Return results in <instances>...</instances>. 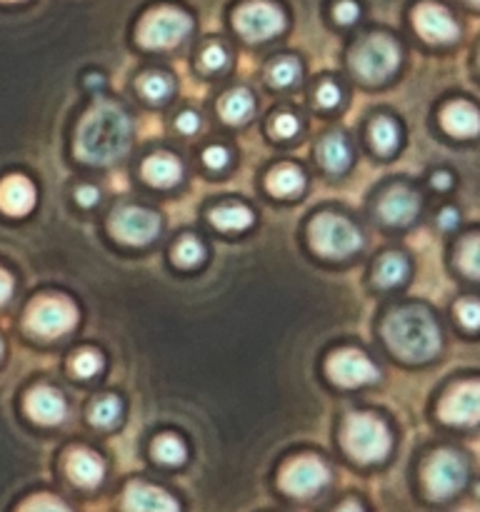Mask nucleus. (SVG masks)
<instances>
[{
	"mask_svg": "<svg viewBox=\"0 0 480 512\" xmlns=\"http://www.w3.org/2000/svg\"><path fill=\"white\" fill-rule=\"evenodd\" d=\"M203 160H205V165H208L210 170H220V168H225V165H228V150L220 148V145H213V148L205 150Z\"/></svg>",
	"mask_w": 480,
	"mask_h": 512,
	"instance_id": "ea45409f",
	"label": "nucleus"
},
{
	"mask_svg": "<svg viewBox=\"0 0 480 512\" xmlns=\"http://www.w3.org/2000/svg\"><path fill=\"white\" fill-rule=\"evenodd\" d=\"M115 238L128 245H145L155 240L160 233V218L153 210L145 208H123L110 220Z\"/></svg>",
	"mask_w": 480,
	"mask_h": 512,
	"instance_id": "9b49d317",
	"label": "nucleus"
},
{
	"mask_svg": "<svg viewBox=\"0 0 480 512\" xmlns=\"http://www.w3.org/2000/svg\"><path fill=\"white\" fill-rule=\"evenodd\" d=\"M78 155L88 163L105 165L123 158L130 148V120L115 103H98L78 128Z\"/></svg>",
	"mask_w": 480,
	"mask_h": 512,
	"instance_id": "f257e3e1",
	"label": "nucleus"
},
{
	"mask_svg": "<svg viewBox=\"0 0 480 512\" xmlns=\"http://www.w3.org/2000/svg\"><path fill=\"white\" fill-rule=\"evenodd\" d=\"M315 98H318V105H323V108H335V105L340 103L338 85H335V83H323L318 88V95H315Z\"/></svg>",
	"mask_w": 480,
	"mask_h": 512,
	"instance_id": "58836bf2",
	"label": "nucleus"
},
{
	"mask_svg": "<svg viewBox=\"0 0 480 512\" xmlns=\"http://www.w3.org/2000/svg\"><path fill=\"white\" fill-rule=\"evenodd\" d=\"M460 268L473 278H480V235L468 238L460 248Z\"/></svg>",
	"mask_w": 480,
	"mask_h": 512,
	"instance_id": "2f4dec72",
	"label": "nucleus"
},
{
	"mask_svg": "<svg viewBox=\"0 0 480 512\" xmlns=\"http://www.w3.org/2000/svg\"><path fill=\"white\" fill-rule=\"evenodd\" d=\"M20 512H70V510L53 498H33L30 503H25V508Z\"/></svg>",
	"mask_w": 480,
	"mask_h": 512,
	"instance_id": "e433bc0d",
	"label": "nucleus"
},
{
	"mask_svg": "<svg viewBox=\"0 0 480 512\" xmlns=\"http://www.w3.org/2000/svg\"><path fill=\"white\" fill-rule=\"evenodd\" d=\"M175 125H178V130H183L185 135H193L195 130L200 128V118L195 113H183Z\"/></svg>",
	"mask_w": 480,
	"mask_h": 512,
	"instance_id": "79ce46f5",
	"label": "nucleus"
},
{
	"mask_svg": "<svg viewBox=\"0 0 480 512\" xmlns=\"http://www.w3.org/2000/svg\"><path fill=\"white\" fill-rule=\"evenodd\" d=\"M253 108V95H250L248 90H233V93L225 95L223 103H220V113H223V118L233 125L245 123V120L253 115Z\"/></svg>",
	"mask_w": 480,
	"mask_h": 512,
	"instance_id": "b1692460",
	"label": "nucleus"
},
{
	"mask_svg": "<svg viewBox=\"0 0 480 512\" xmlns=\"http://www.w3.org/2000/svg\"><path fill=\"white\" fill-rule=\"evenodd\" d=\"M440 123L455 138H470V135L480 133V113L470 103H463V100L445 105Z\"/></svg>",
	"mask_w": 480,
	"mask_h": 512,
	"instance_id": "a211bd4d",
	"label": "nucleus"
},
{
	"mask_svg": "<svg viewBox=\"0 0 480 512\" xmlns=\"http://www.w3.org/2000/svg\"><path fill=\"white\" fill-rule=\"evenodd\" d=\"M298 128H300V123L293 118V115H288V113L278 115V118H275V123H273V130H275V135H278V138H293V135L298 133Z\"/></svg>",
	"mask_w": 480,
	"mask_h": 512,
	"instance_id": "4c0bfd02",
	"label": "nucleus"
},
{
	"mask_svg": "<svg viewBox=\"0 0 480 512\" xmlns=\"http://www.w3.org/2000/svg\"><path fill=\"white\" fill-rule=\"evenodd\" d=\"M320 160L330 173H343L350 165V145L343 135H328L320 145Z\"/></svg>",
	"mask_w": 480,
	"mask_h": 512,
	"instance_id": "5701e85b",
	"label": "nucleus"
},
{
	"mask_svg": "<svg viewBox=\"0 0 480 512\" xmlns=\"http://www.w3.org/2000/svg\"><path fill=\"white\" fill-rule=\"evenodd\" d=\"M200 60H203V65L208 70H220L228 65V53H225V48H220V45H208V48L203 50V55H200Z\"/></svg>",
	"mask_w": 480,
	"mask_h": 512,
	"instance_id": "c9c22d12",
	"label": "nucleus"
},
{
	"mask_svg": "<svg viewBox=\"0 0 480 512\" xmlns=\"http://www.w3.org/2000/svg\"><path fill=\"white\" fill-rule=\"evenodd\" d=\"M328 375L338 385L358 388V385L378 380V368L365 355L355 353V350H343V353H335L328 360Z\"/></svg>",
	"mask_w": 480,
	"mask_h": 512,
	"instance_id": "ddd939ff",
	"label": "nucleus"
},
{
	"mask_svg": "<svg viewBox=\"0 0 480 512\" xmlns=\"http://www.w3.org/2000/svg\"><path fill=\"white\" fill-rule=\"evenodd\" d=\"M440 418L450 425L480 423V380L463 383L450 390L440 403Z\"/></svg>",
	"mask_w": 480,
	"mask_h": 512,
	"instance_id": "f8f14e48",
	"label": "nucleus"
},
{
	"mask_svg": "<svg viewBox=\"0 0 480 512\" xmlns=\"http://www.w3.org/2000/svg\"><path fill=\"white\" fill-rule=\"evenodd\" d=\"M310 243L320 255L328 258H345L363 245L358 228L350 220L338 215H318L310 223Z\"/></svg>",
	"mask_w": 480,
	"mask_h": 512,
	"instance_id": "20e7f679",
	"label": "nucleus"
},
{
	"mask_svg": "<svg viewBox=\"0 0 480 512\" xmlns=\"http://www.w3.org/2000/svg\"><path fill=\"white\" fill-rule=\"evenodd\" d=\"M298 75H300L298 63H295L293 58H285V60H278V63L270 68V83L278 85V88H285V85H293Z\"/></svg>",
	"mask_w": 480,
	"mask_h": 512,
	"instance_id": "473e14b6",
	"label": "nucleus"
},
{
	"mask_svg": "<svg viewBox=\"0 0 480 512\" xmlns=\"http://www.w3.org/2000/svg\"><path fill=\"white\" fill-rule=\"evenodd\" d=\"M120 418V400L118 398H103L90 408V423L95 428H113Z\"/></svg>",
	"mask_w": 480,
	"mask_h": 512,
	"instance_id": "c85d7f7f",
	"label": "nucleus"
},
{
	"mask_svg": "<svg viewBox=\"0 0 480 512\" xmlns=\"http://www.w3.org/2000/svg\"><path fill=\"white\" fill-rule=\"evenodd\" d=\"M180 175H183V165L168 153H158L143 163V178L155 188H170L178 183Z\"/></svg>",
	"mask_w": 480,
	"mask_h": 512,
	"instance_id": "412c9836",
	"label": "nucleus"
},
{
	"mask_svg": "<svg viewBox=\"0 0 480 512\" xmlns=\"http://www.w3.org/2000/svg\"><path fill=\"white\" fill-rule=\"evenodd\" d=\"M420 200L413 190H390L383 200H380V215H383L385 223L390 225H405L418 215Z\"/></svg>",
	"mask_w": 480,
	"mask_h": 512,
	"instance_id": "6ab92c4d",
	"label": "nucleus"
},
{
	"mask_svg": "<svg viewBox=\"0 0 480 512\" xmlns=\"http://www.w3.org/2000/svg\"><path fill=\"white\" fill-rule=\"evenodd\" d=\"M370 138L378 153H393L398 148V125L390 118H378L370 128Z\"/></svg>",
	"mask_w": 480,
	"mask_h": 512,
	"instance_id": "bb28decb",
	"label": "nucleus"
},
{
	"mask_svg": "<svg viewBox=\"0 0 480 512\" xmlns=\"http://www.w3.org/2000/svg\"><path fill=\"white\" fill-rule=\"evenodd\" d=\"M190 28H193V23H190L188 15L175 8H160L145 15L138 38L145 48H173L180 40L188 38Z\"/></svg>",
	"mask_w": 480,
	"mask_h": 512,
	"instance_id": "39448f33",
	"label": "nucleus"
},
{
	"mask_svg": "<svg viewBox=\"0 0 480 512\" xmlns=\"http://www.w3.org/2000/svg\"><path fill=\"white\" fill-rule=\"evenodd\" d=\"M10 295H13V278L5 270H0V305L8 303Z\"/></svg>",
	"mask_w": 480,
	"mask_h": 512,
	"instance_id": "c03bdc74",
	"label": "nucleus"
},
{
	"mask_svg": "<svg viewBox=\"0 0 480 512\" xmlns=\"http://www.w3.org/2000/svg\"><path fill=\"white\" fill-rule=\"evenodd\" d=\"M140 90H143V95L148 100L160 103V100H165L173 93V80L163 73H148L140 78Z\"/></svg>",
	"mask_w": 480,
	"mask_h": 512,
	"instance_id": "c756f323",
	"label": "nucleus"
},
{
	"mask_svg": "<svg viewBox=\"0 0 480 512\" xmlns=\"http://www.w3.org/2000/svg\"><path fill=\"white\" fill-rule=\"evenodd\" d=\"M210 223L215 228L235 233V230H245L253 225V213L248 208H243V205H223V208L210 213Z\"/></svg>",
	"mask_w": 480,
	"mask_h": 512,
	"instance_id": "393cba45",
	"label": "nucleus"
},
{
	"mask_svg": "<svg viewBox=\"0 0 480 512\" xmlns=\"http://www.w3.org/2000/svg\"><path fill=\"white\" fill-rule=\"evenodd\" d=\"M153 453L160 463L165 465H180L185 460V445L180 443L175 435H163V438L155 440Z\"/></svg>",
	"mask_w": 480,
	"mask_h": 512,
	"instance_id": "cd10ccee",
	"label": "nucleus"
},
{
	"mask_svg": "<svg viewBox=\"0 0 480 512\" xmlns=\"http://www.w3.org/2000/svg\"><path fill=\"white\" fill-rule=\"evenodd\" d=\"M338 512H363V510H360V505H355V503H348V505H343V508H340Z\"/></svg>",
	"mask_w": 480,
	"mask_h": 512,
	"instance_id": "de8ad7c7",
	"label": "nucleus"
},
{
	"mask_svg": "<svg viewBox=\"0 0 480 512\" xmlns=\"http://www.w3.org/2000/svg\"><path fill=\"white\" fill-rule=\"evenodd\" d=\"M400 63V48L385 35H373L365 40L353 55V68L368 83H380L388 78Z\"/></svg>",
	"mask_w": 480,
	"mask_h": 512,
	"instance_id": "423d86ee",
	"label": "nucleus"
},
{
	"mask_svg": "<svg viewBox=\"0 0 480 512\" xmlns=\"http://www.w3.org/2000/svg\"><path fill=\"white\" fill-rule=\"evenodd\" d=\"M470 3H475V5H480V0H470Z\"/></svg>",
	"mask_w": 480,
	"mask_h": 512,
	"instance_id": "09e8293b",
	"label": "nucleus"
},
{
	"mask_svg": "<svg viewBox=\"0 0 480 512\" xmlns=\"http://www.w3.org/2000/svg\"><path fill=\"white\" fill-rule=\"evenodd\" d=\"M345 450L360 463H378L390 453V433L373 415H350L343 430Z\"/></svg>",
	"mask_w": 480,
	"mask_h": 512,
	"instance_id": "7ed1b4c3",
	"label": "nucleus"
},
{
	"mask_svg": "<svg viewBox=\"0 0 480 512\" xmlns=\"http://www.w3.org/2000/svg\"><path fill=\"white\" fill-rule=\"evenodd\" d=\"M28 328L43 338H58L70 333L78 323V310L65 298H38L28 310Z\"/></svg>",
	"mask_w": 480,
	"mask_h": 512,
	"instance_id": "0eeeda50",
	"label": "nucleus"
},
{
	"mask_svg": "<svg viewBox=\"0 0 480 512\" xmlns=\"http://www.w3.org/2000/svg\"><path fill=\"white\" fill-rule=\"evenodd\" d=\"M103 460L90 450H75L68 458V475L73 483L83 485V488H95L103 480Z\"/></svg>",
	"mask_w": 480,
	"mask_h": 512,
	"instance_id": "aec40b11",
	"label": "nucleus"
},
{
	"mask_svg": "<svg viewBox=\"0 0 480 512\" xmlns=\"http://www.w3.org/2000/svg\"><path fill=\"white\" fill-rule=\"evenodd\" d=\"M203 255L205 250L198 240L183 238L178 243V248H175V263L183 265V268H193V265H198L200 260H203Z\"/></svg>",
	"mask_w": 480,
	"mask_h": 512,
	"instance_id": "7c9ffc66",
	"label": "nucleus"
},
{
	"mask_svg": "<svg viewBox=\"0 0 480 512\" xmlns=\"http://www.w3.org/2000/svg\"><path fill=\"white\" fill-rule=\"evenodd\" d=\"M438 223H440V228H453V225L458 223V213H455L453 208H445L443 213H440Z\"/></svg>",
	"mask_w": 480,
	"mask_h": 512,
	"instance_id": "a18cd8bd",
	"label": "nucleus"
},
{
	"mask_svg": "<svg viewBox=\"0 0 480 512\" xmlns=\"http://www.w3.org/2000/svg\"><path fill=\"white\" fill-rule=\"evenodd\" d=\"M305 178L298 168L293 165H283V168H275L268 175V190L278 198H290V195H298L303 190Z\"/></svg>",
	"mask_w": 480,
	"mask_h": 512,
	"instance_id": "4be33fe9",
	"label": "nucleus"
},
{
	"mask_svg": "<svg viewBox=\"0 0 480 512\" xmlns=\"http://www.w3.org/2000/svg\"><path fill=\"white\" fill-rule=\"evenodd\" d=\"M330 480L328 468L320 463L318 458H298L283 470L280 475V485L288 495L295 498H310V495L318 493L320 488H325Z\"/></svg>",
	"mask_w": 480,
	"mask_h": 512,
	"instance_id": "1a4fd4ad",
	"label": "nucleus"
},
{
	"mask_svg": "<svg viewBox=\"0 0 480 512\" xmlns=\"http://www.w3.org/2000/svg\"><path fill=\"white\" fill-rule=\"evenodd\" d=\"M405 275H408V260L403 255H385L378 265V275H375V283L383 285V288H393V285L403 283Z\"/></svg>",
	"mask_w": 480,
	"mask_h": 512,
	"instance_id": "a878e982",
	"label": "nucleus"
},
{
	"mask_svg": "<svg viewBox=\"0 0 480 512\" xmlns=\"http://www.w3.org/2000/svg\"><path fill=\"white\" fill-rule=\"evenodd\" d=\"M355 18H358V5H355L353 0H340V3L335 5V20H338V23H353Z\"/></svg>",
	"mask_w": 480,
	"mask_h": 512,
	"instance_id": "a19ab883",
	"label": "nucleus"
},
{
	"mask_svg": "<svg viewBox=\"0 0 480 512\" xmlns=\"http://www.w3.org/2000/svg\"><path fill=\"white\" fill-rule=\"evenodd\" d=\"M35 205V188L23 175H10L0 183V208L8 215H25Z\"/></svg>",
	"mask_w": 480,
	"mask_h": 512,
	"instance_id": "f3484780",
	"label": "nucleus"
},
{
	"mask_svg": "<svg viewBox=\"0 0 480 512\" xmlns=\"http://www.w3.org/2000/svg\"><path fill=\"white\" fill-rule=\"evenodd\" d=\"M458 318L468 330H478L480 328V303L478 300H463V303L458 305Z\"/></svg>",
	"mask_w": 480,
	"mask_h": 512,
	"instance_id": "f704fd0d",
	"label": "nucleus"
},
{
	"mask_svg": "<svg viewBox=\"0 0 480 512\" xmlns=\"http://www.w3.org/2000/svg\"><path fill=\"white\" fill-rule=\"evenodd\" d=\"M25 410L35 423L58 425L68 413V405L53 388H35L25 400Z\"/></svg>",
	"mask_w": 480,
	"mask_h": 512,
	"instance_id": "dca6fc26",
	"label": "nucleus"
},
{
	"mask_svg": "<svg viewBox=\"0 0 480 512\" xmlns=\"http://www.w3.org/2000/svg\"><path fill=\"white\" fill-rule=\"evenodd\" d=\"M415 28L430 43H450L458 38V23L445 8L435 3H423L415 10Z\"/></svg>",
	"mask_w": 480,
	"mask_h": 512,
	"instance_id": "4468645a",
	"label": "nucleus"
},
{
	"mask_svg": "<svg viewBox=\"0 0 480 512\" xmlns=\"http://www.w3.org/2000/svg\"><path fill=\"white\" fill-rule=\"evenodd\" d=\"M0 355H3V343H0Z\"/></svg>",
	"mask_w": 480,
	"mask_h": 512,
	"instance_id": "8fccbe9b",
	"label": "nucleus"
},
{
	"mask_svg": "<svg viewBox=\"0 0 480 512\" xmlns=\"http://www.w3.org/2000/svg\"><path fill=\"white\" fill-rule=\"evenodd\" d=\"M450 185V175L448 173H435L433 175V188L445 190Z\"/></svg>",
	"mask_w": 480,
	"mask_h": 512,
	"instance_id": "49530a36",
	"label": "nucleus"
},
{
	"mask_svg": "<svg viewBox=\"0 0 480 512\" xmlns=\"http://www.w3.org/2000/svg\"><path fill=\"white\" fill-rule=\"evenodd\" d=\"M100 368H103V360L93 350H83V353H78L73 358V370L78 378H93Z\"/></svg>",
	"mask_w": 480,
	"mask_h": 512,
	"instance_id": "72a5a7b5",
	"label": "nucleus"
},
{
	"mask_svg": "<svg viewBox=\"0 0 480 512\" xmlns=\"http://www.w3.org/2000/svg\"><path fill=\"white\" fill-rule=\"evenodd\" d=\"M235 28L248 40H268L285 28V18L275 5L248 3L235 13Z\"/></svg>",
	"mask_w": 480,
	"mask_h": 512,
	"instance_id": "9d476101",
	"label": "nucleus"
},
{
	"mask_svg": "<svg viewBox=\"0 0 480 512\" xmlns=\"http://www.w3.org/2000/svg\"><path fill=\"white\" fill-rule=\"evenodd\" d=\"M123 508L125 512H178V503L163 490L135 483L125 490Z\"/></svg>",
	"mask_w": 480,
	"mask_h": 512,
	"instance_id": "2eb2a0df",
	"label": "nucleus"
},
{
	"mask_svg": "<svg viewBox=\"0 0 480 512\" xmlns=\"http://www.w3.org/2000/svg\"><path fill=\"white\" fill-rule=\"evenodd\" d=\"M383 335L390 350L410 363L435 358L440 350V328L420 308H405L390 315L383 325Z\"/></svg>",
	"mask_w": 480,
	"mask_h": 512,
	"instance_id": "f03ea898",
	"label": "nucleus"
},
{
	"mask_svg": "<svg viewBox=\"0 0 480 512\" xmlns=\"http://www.w3.org/2000/svg\"><path fill=\"white\" fill-rule=\"evenodd\" d=\"M465 483V463L455 453L433 455L425 465V488L433 498H450Z\"/></svg>",
	"mask_w": 480,
	"mask_h": 512,
	"instance_id": "6e6552de",
	"label": "nucleus"
},
{
	"mask_svg": "<svg viewBox=\"0 0 480 512\" xmlns=\"http://www.w3.org/2000/svg\"><path fill=\"white\" fill-rule=\"evenodd\" d=\"M98 190L93 188V185H83V188H78V193H75V198H78L80 205H95L98 203Z\"/></svg>",
	"mask_w": 480,
	"mask_h": 512,
	"instance_id": "37998d69",
	"label": "nucleus"
}]
</instances>
